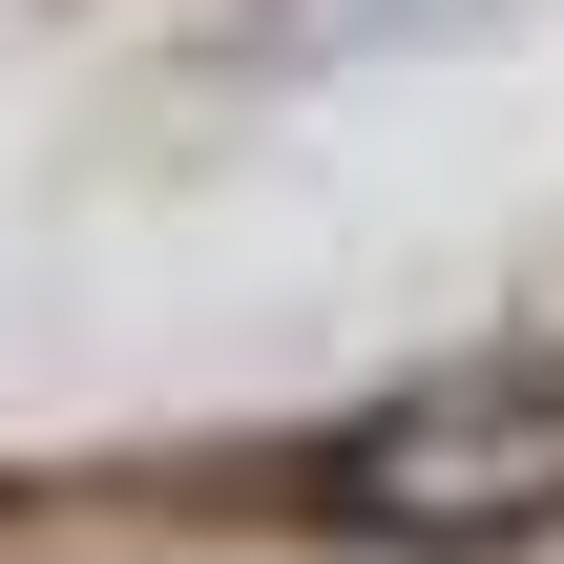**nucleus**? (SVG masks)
I'll list each match as a JSON object with an SVG mask.
<instances>
[{
    "label": "nucleus",
    "mask_w": 564,
    "mask_h": 564,
    "mask_svg": "<svg viewBox=\"0 0 564 564\" xmlns=\"http://www.w3.org/2000/svg\"><path fill=\"white\" fill-rule=\"evenodd\" d=\"M502 0H251L230 21V63H272V84H335V63H419V42H481Z\"/></svg>",
    "instance_id": "f03ea898"
},
{
    "label": "nucleus",
    "mask_w": 564,
    "mask_h": 564,
    "mask_svg": "<svg viewBox=\"0 0 564 564\" xmlns=\"http://www.w3.org/2000/svg\"><path fill=\"white\" fill-rule=\"evenodd\" d=\"M314 523H356V544L398 564H544L564 544V356H440V377H377L335 440H293L272 460Z\"/></svg>",
    "instance_id": "f257e3e1"
}]
</instances>
